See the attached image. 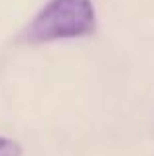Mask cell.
Segmentation results:
<instances>
[{
  "label": "cell",
  "mask_w": 154,
  "mask_h": 156,
  "mask_svg": "<svg viewBox=\"0 0 154 156\" xmlns=\"http://www.w3.org/2000/svg\"><path fill=\"white\" fill-rule=\"evenodd\" d=\"M97 18L91 0H50L26 30L30 44L83 38L95 32Z\"/></svg>",
  "instance_id": "cell-1"
},
{
  "label": "cell",
  "mask_w": 154,
  "mask_h": 156,
  "mask_svg": "<svg viewBox=\"0 0 154 156\" xmlns=\"http://www.w3.org/2000/svg\"><path fill=\"white\" fill-rule=\"evenodd\" d=\"M0 156H22V146L14 138L0 134Z\"/></svg>",
  "instance_id": "cell-2"
}]
</instances>
